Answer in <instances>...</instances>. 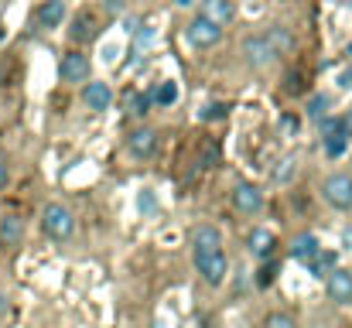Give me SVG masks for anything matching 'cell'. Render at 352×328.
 <instances>
[{
    "label": "cell",
    "mask_w": 352,
    "mask_h": 328,
    "mask_svg": "<svg viewBox=\"0 0 352 328\" xmlns=\"http://www.w3.org/2000/svg\"><path fill=\"white\" fill-rule=\"evenodd\" d=\"M41 229H45L48 239L65 243V239H72V232H76V216H72L62 202H48V206L41 209Z\"/></svg>",
    "instance_id": "6da1fadb"
},
{
    "label": "cell",
    "mask_w": 352,
    "mask_h": 328,
    "mask_svg": "<svg viewBox=\"0 0 352 328\" xmlns=\"http://www.w3.org/2000/svg\"><path fill=\"white\" fill-rule=\"evenodd\" d=\"M192 253H195V270H199V277H202L209 287H219V284L226 281V274H230V260H226L223 246H219V250H192Z\"/></svg>",
    "instance_id": "7a4b0ae2"
},
{
    "label": "cell",
    "mask_w": 352,
    "mask_h": 328,
    "mask_svg": "<svg viewBox=\"0 0 352 328\" xmlns=\"http://www.w3.org/2000/svg\"><path fill=\"white\" fill-rule=\"evenodd\" d=\"M322 199L339 209V212H352V175H332L322 185Z\"/></svg>",
    "instance_id": "3957f363"
},
{
    "label": "cell",
    "mask_w": 352,
    "mask_h": 328,
    "mask_svg": "<svg viewBox=\"0 0 352 328\" xmlns=\"http://www.w3.org/2000/svg\"><path fill=\"white\" fill-rule=\"evenodd\" d=\"M185 34H188V41H192L195 48H216V45L223 41V28H216V24L206 21L202 14L192 17V24L185 28Z\"/></svg>",
    "instance_id": "277c9868"
},
{
    "label": "cell",
    "mask_w": 352,
    "mask_h": 328,
    "mask_svg": "<svg viewBox=\"0 0 352 328\" xmlns=\"http://www.w3.org/2000/svg\"><path fill=\"white\" fill-rule=\"evenodd\" d=\"M233 209L239 216H256L263 209V192L253 182H239L233 188Z\"/></svg>",
    "instance_id": "5b68a950"
},
{
    "label": "cell",
    "mask_w": 352,
    "mask_h": 328,
    "mask_svg": "<svg viewBox=\"0 0 352 328\" xmlns=\"http://www.w3.org/2000/svg\"><path fill=\"white\" fill-rule=\"evenodd\" d=\"M243 55H246V62H250L253 69H267V65L277 58V52H274V45L267 41V34H263V38H246V41H243Z\"/></svg>",
    "instance_id": "8992f818"
},
{
    "label": "cell",
    "mask_w": 352,
    "mask_h": 328,
    "mask_svg": "<svg viewBox=\"0 0 352 328\" xmlns=\"http://www.w3.org/2000/svg\"><path fill=\"white\" fill-rule=\"evenodd\" d=\"M89 58L82 55V52H69V55H62V65H58V76H62V83H86L89 79Z\"/></svg>",
    "instance_id": "52a82bcc"
},
{
    "label": "cell",
    "mask_w": 352,
    "mask_h": 328,
    "mask_svg": "<svg viewBox=\"0 0 352 328\" xmlns=\"http://www.w3.org/2000/svg\"><path fill=\"white\" fill-rule=\"evenodd\" d=\"M325 291L336 305H352V270L336 267L329 277H325Z\"/></svg>",
    "instance_id": "ba28073f"
},
{
    "label": "cell",
    "mask_w": 352,
    "mask_h": 328,
    "mask_svg": "<svg viewBox=\"0 0 352 328\" xmlns=\"http://www.w3.org/2000/svg\"><path fill=\"white\" fill-rule=\"evenodd\" d=\"M126 151H130L133 157H151V154L157 151V130H151V127L130 130V133H126Z\"/></svg>",
    "instance_id": "9c48e42d"
},
{
    "label": "cell",
    "mask_w": 352,
    "mask_h": 328,
    "mask_svg": "<svg viewBox=\"0 0 352 328\" xmlns=\"http://www.w3.org/2000/svg\"><path fill=\"white\" fill-rule=\"evenodd\" d=\"M246 246H250V253L256 256V260H270L274 256V250H277V236L267 229V226H256V229H250V236H246Z\"/></svg>",
    "instance_id": "30bf717a"
},
{
    "label": "cell",
    "mask_w": 352,
    "mask_h": 328,
    "mask_svg": "<svg viewBox=\"0 0 352 328\" xmlns=\"http://www.w3.org/2000/svg\"><path fill=\"white\" fill-rule=\"evenodd\" d=\"M82 100H86V107L93 109V113H103V109H110V103H113V89L107 83H86Z\"/></svg>",
    "instance_id": "8fae6325"
},
{
    "label": "cell",
    "mask_w": 352,
    "mask_h": 328,
    "mask_svg": "<svg viewBox=\"0 0 352 328\" xmlns=\"http://www.w3.org/2000/svg\"><path fill=\"white\" fill-rule=\"evenodd\" d=\"M96 31H100V17H96L93 10H82V14L76 17V24L69 28V34H72V41H76V45L93 41V38H96Z\"/></svg>",
    "instance_id": "7c38bea8"
},
{
    "label": "cell",
    "mask_w": 352,
    "mask_h": 328,
    "mask_svg": "<svg viewBox=\"0 0 352 328\" xmlns=\"http://www.w3.org/2000/svg\"><path fill=\"white\" fill-rule=\"evenodd\" d=\"M318 250H322V239H318L315 232H301V236H294V243H291V260L308 263Z\"/></svg>",
    "instance_id": "4fadbf2b"
},
{
    "label": "cell",
    "mask_w": 352,
    "mask_h": 328,
    "mask_svg": "<svg viewBox=\"0 0 352 328\" xmlns=\"http://www.w3.org/2000/svg\"><path fill=\"white\" fill-rule=\"evenodd\" d=\"M202 17L212 21L216 28H226L233 21V3L230 0H202Z\"/></svg>",
    "instance_id": "5bb4252c"
},
{
    "label": "cell",
    "mask_w": 352,
    "mask_h": 328,
    "mask_svg": "<svg viewBox=\"0 0 352 328\" xmlns=\"http://www.w3.org/2000/svg\"><path fill=\"white\" fill-rule=\"evenodd\" d=\"M219 246H223V232L216 226H195L192 250H219Z\"/></svg>",
    "instance_id": "9a60e30c"
},
{
    "label": "cell",
    "mask_w": 352,
    "mask_h": 328,
    "mask_svg": "<svg viewBox=\"0 0 352 328\" xmlns=\"http://www.w3.org/2000/svg\"><path fill=\"white\" fill-rule=\"evenodd\" d=\"M65 21V0H45L38 7V24L41 28H58Z\"/></svg>",
    "instance_id": "2e32d148"
},
{
    "label": "cell",
    "mask_w": 352,
    "mask_h": 328,
    "mask_svg": "<svg viewBox=\"0 0 352 328\" xmlns=\"http://www.w3.org/2000/svg\"><path fill=\"white\" fill-rule=\"evenodd\" d=\"M21 239H24V222L17 216L0 219V243H3V246H17Z\"/></svg>",
    "instance_id": "e0dca14e"
},
{
    "label": "cell",
    "mask_w": 352,
    "mask_h": 328,
    "mask_svg": "<svg viewBox=\"0 0 352 328\" xmlns=\"http://www.w3.org/2000/svg\"><path fill=\"white\" fill-rule=\"evenodd\" d=\"M336 260H339V256H336L332 250H318V253L308 260V270H311V277H318V281H322V277H329V274L336 270Z\"/></svg>",
    "instance_id": "ac0fdd59"
},
{
    "label": "cell",
    "mask_w": 352,
    "mask_h": 328,
    "mask_svg": "<svg viewBox=\"0 0 352 328\" xmlns=\"http://www.w3.org/2000/svg\"><path fill=\"white\" fill-rule=\"evenodd\" d=\"M322 144H325V154H329V157H342V154L349 151V137H346V130L325 133V137H322Z\"/></svg>",
    "instance_id": "d6986e66"
},
{
    "label": "cell",
    "mask_w": 352,
    "mask_h": 328,
    "mask_svg": "<svg viewBox=\"0 0 352 328\" xmlns=\"http://www.w3.org/2000/svg\"><path fill=\"white\" fill-rule=\"evenodd\" d=\"M267 41L274 45V52H277V55H280V52H291V48H294V38H291V34H287V28H280V24L267 31Z\"/></svg>",
    "instance_id": "ffe728a7"
},
{
    "label": "cell",
    "mask_w": 352,
    "mask_h": 328,
    "mask_svg": "<svg viewBox=\"0 0 352 328\" xmlns=\"http://www.w3.org/2000/svg\"><path fill=\"white\" fill-rule=\"evenodd\" d=\"M178 100V86L175 83H161L154 93H151V103H157V107H171Z\"/></svg>",
    "instance_id": "44dd1931"
},
{
    "label": "cell",
    "mask_w": 352,
    "mask_h": 328,
    "mask_svg": "<svg viewBox=\"0 0 352 328\" xmlns=\"http://www.w3.org/2000/svg\"><path fill=\"white\" fill-rule=\"evenodd\" d=\"M151 107V96H144V93H126V113H133V116H144Z\"/></svg>",
    "instance_id": "7402d4cb"
},
{
    "label": "cell",
    "mask_w": 352,
    "mask_h": 328,
    "mask_svg": "<svg viewBox=\"0 0 352 328\" xmlns=\"http://www.w3.org/2000/svg\"><path fill=\"white\" fill-rule=\"evenodd\" d=\"M137 209H140L144 216H154V212H157V199H154L151 188H140V192H137Z\"/></svg>",
    "instance_id": "603a6c76"
},
{
    "label": "cell",
    "mask_w": 352,
    "mask_h": 328,
    "mask_svg": "<svg viewBox=\"0 0 352 328\" xmlns=\"http://www.w3.org/2000/svg\"><path fill=\"white\" fill-rule=\"evenodd\" d=\"M263 328H301V325L294 322V315H287V311H274V315H267Z\"/></svg>",
    "instance_id": "cb8c5ba5"
},
{
    "label": "cell",
    "mask_w": 352,
    "mask_h": 328,
    "mask_svg": "<svg viewBox=\"0 0 352 328\" xmlns=\"http://www.w3.org/2000/svg\"><path fill=\"white\" fill-rule=\"evenodd\" d=\"M274 281H277V263H263L256 270V287H270Z\"/></svg>",
    "instance_id": "d4e9b609"
},
{
    "label": "cell",
    "mask_w": 352,
    "mask_h": 328,
    "mask_svg": "<svg viewBox=\"0 0 352 328\" xmlns=\"http://www.w3.org/2000/svg\"><path fill=\"white\" fill-rule=\"evenodd\" d=\"M329 96H311V103H308V113L315 116V120H322V116H329Z\"/></svg>",
    "instance_id": "484cf974"
},
{
    "label": "cell",
    "mask_w": 352,
    "mask_h": 328,
    "mask_svg": "<svg viewBox=\"0 0 352 328\" xmlns=\"http://www.w3.org/2000/svg\"><path fill=\"white\" fill-rule=\"evenodd\" d=\"M226 109H230V107H223V103H216V107H206L202 120H223V116H226Z\"/></svg>",
    "instance_id": "4316f807"
},
{
    "label": "cell",
    "mask_w": 352,
    "mask_h": 328,
    "mask_svg": "<svg viewBox=\"0 0 352 328\" xmlns=\"http://www.w3.org/2000/svg\"><path fill=\"white\" fill-rule=\"evenodd\" d=\"M280 127H284V130H287V133H298V127H301V120H298V116H291V113H287V116H284V120H280Z\"/></svg>",
    "instance_id": "83f0119b"
},
{
    "label": "cell",
    "mask_w": 352,
    "mask_h": 328,
    "mask_svg": "<svg viewBox=\"0 0 352 328\" xmlns=\"http://www.w3.org/2000/svg\"><path fill=\"white\" fill-rule=\"evenodd\" d=\"M339 86L352 93V65H349V69H342V76H339Z\"/></svg>",
    "instance_id": "f1b7e54d"
},
{
    "label": "cell",
    "mask_w": 352,
    "mask_h": 328,
    "mask_svg": "<svg viewBox=\"0 0 352 328\" xmlns=\"http://www.w3.org/2000/svg\"><path fill=\"white\" fill-rule=\"evenodd\" d=\"M342 130H346V137L352 140V109L346 113V116H342Z\"/></svg>",
    "instance_id": "f546056e"
},
{
    "label": "cell",
    "mask_w": 352,
    "mask_h": 328,
    "mask_svg": "<svg viewBox=\"0 0 352 328\" xmlns=\"http://www.w3.org/2000/svg\"><path fill=\"white\" fill-rule=\"evenodd\" d=\"M342 246H346V250H352V226H346V229H342Z\"/></svg>",
    "instance_id": "4dcf8cb0"
},
{
    "label": "cell",
    "mask_w": 352,
    "mask_h": 328,
    "mask_svg": "<svg viewBox=\"0 0 352 328\" xmlns=\"http://www.w3.org/2000/svg\"><path fill=\"white\" fill-rule=\"evenodd\" d=\"M7 185V161H3V154H0V188Z\"/></svg>",
    "instance_id": "1f68e13d"
},
{
    "label": "cell",
    "mask_w": 352,
    "mask_h": 328,
    "mask_svg": "<svg viewBox=\"0 0 352 328\" xmlns=\"http://www.w3.org/2000/svg\"><path fill=\"white\" fill-rule=\"evenodd\" d=\"M7 311V298H3V291H0V315Z\"/></svg>",
    "instance_id": "d6a6232c"
},
{
    "label": "cell",
    "mask_w": 352,
    "mask_h": 328,
    "mask_svg": "<svg viewBox=\"0 0 352 328\" xmlns=\"http://www.w3.org/2000/svg\"><path fill=\"white\" fill-rule=\"evenodd\" d=\"M175 3H178V7H192V0H175Z\"/></svg>",
    "instance_id": "836d02e7"
},
{
    "label": "cell",
    "mask_w": 352,
    "mask_h": 328,
    "mask_svg": "<svg viewBox=\"0 0 352 328\" xmlns=\"http://www.w3.org/2000/svg\"><path fill=\"white\" fill-rule=\"evenodd\" d=\"M346 55H349V58H352V45H349V48H346Z\"/></svg>",
    "instance_id": "e575fe53"
}]
</instances>
